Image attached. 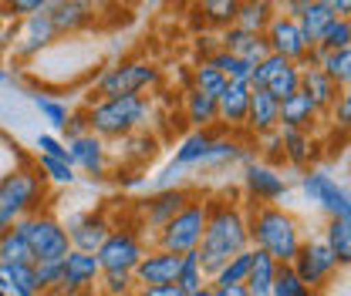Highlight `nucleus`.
<instances>
[{
  "mask_svg": "<svg viewBox=\"0 0 351 296\" xmlns=\"http://www.w3.org/2000/svg\"><path fill=\"white\" fill-rule=\"evenodd\" d=\"M135 296H186L176 283H166V286H138Z\"/></svg>",
  "mask_w": 351,
  "mask_h": 296,
  "instance_id": "3c124183",
  "label": "nucleus"
},
{
  "mask_svg": "<svg viewBox=\"0 0 351 296\" xmlns=\"http://www.w3.org/2000/svg\"><path fill=\"white\" fill-rule=\"evenodd\" d=\"M274 21V3L267 0H247V3H237V21L233 27L247 31V34H261L267 31V24Z\"/></svg>",
  "mask_w": 351,
  "mask_h": 296,
  "instance_id": "bb28decb",
  "label": "nucleus"
},
{
  "mask_svg": "<svg viewBox=\"0 0 351 296\" xmlns=\"http://www.w3.org/2000/svg\"><path fill=\"white\" fill-rule=\"evenodd\" d=\"M44 7H47L44 0H14L7 10H10V17H31V14H38Z\"/></svg>",
  "mask_w": 351,
  "mask_h": 296,
  "instance_id": "8fccbe9b",
  "label": "nucleus"
},
{
  "mask_svg": "<svg viewBox=\"0 0 351 296\" xmlns=\"http://www.w3.org/2000/svg\"><path fill=\"white\" fill-rule=\"evenodd\" d=\"M298 91H304L307 98L314 101V108L317 111H328L331 105H335V98H338V88L331 85L314 64H304L301 68V81H298Z\"/></svg>",
  "mask_w": 351,
  "mask_h": 296,
  "instance_id": "393cba45",
  "label": "nucleus"
},
{
  "mask_svg": "<svg viewBox=\"0 0 351 296\" xmlns=\"http://www.w3.org/2000/svg\"><path fill=\"white\" fill-rule=\"evenodd\" d=\"M298 81H301V68L298 64H291V61H277V68L267 75V81H263V91L280 105L284 98H291L294 91H298Z\"/></svg>",
  "mask_w": 351,
  "mask_h": 296,
  "instance_id": "cd10ccee",
  "label": "nucleus"
},
{
  "mask_svg": "<svg viewBox=\"0 0 351 296\" xmlns=\"http://www.w3.org/2000/svg\"><path fill=\"white\" fill-rule=\"evenodd\" d=\"M179 263L182 256L179 253H166V250H145L138 266L132 269V280H135V290L138 286H166V283H176L179 276Z\"/></svg>",
  "mask_w": 351,
  "mask_h": 296,
  "instance_id": "ddd939ff",
  "label": "nucleus"
},
{
  "mask_svg": "<svg viewBox=\"0 0 351 296\" xmlns=\"http://www.w3.org/2000/svg\"><path fill=\"white\" fill-rule=\"evenodd\" d=\"M250 250H254V246H250ZM274 276H277V263H274V259H270L267 253L254 250V263H250V273H247V283H243L247 296L270 293V283H274Z\"/></svg>",
  "mask_w": 351,
  "mask_h": 296,
  "instance_id": "7c9ffc66",
  "label": "nucleus"
},
{
  "mask_svg": "<svg viewBox=\"0 0 351 296\" xmlns=\"http://www.w3.org/2000/svg\"><path fill=\"white\" fill-rule=\"evenodd\" d=\"M193 199V192L189 189H182V185H169V189H156L149 199H142L138 202V215H142V229L145 232H152V236H159V229L173 219L176 212L182 209L186 202Z\"/></svg>",
  "mask_w": 351,
  "mask_h": 296,
  "instance_id": "f8f14e48",
  "label": "nucleus"
},
{
  "mask_svg": "<svg viewBox=\"0 0 351 296\" xmlns=\"http://www.w3.org/2000/svg\"><path fill=\"white\" fill-rule=\"evenodd\" d=\"M0 263H10V266H31V250L24 243V236L10 226L3 236H0Z\"/></svg>",
  "mask_w": 351,
  "mask_h": 296,
  "instance_id": "4c0bfd02",
  "label": "nucleus"
},
{
  "mask_svg": "<svg viewBox=\"0 0 351 296\" xmlns=\"http://www.w3.org/2000/svg\"><path fill=\"white\" fill-rule=\"evenodd\" d=\"M317 108L314 101L307 98L304 91H294L291 98H284L277 105V128H294V131H307V128L317 122Z\"/></svg>",
  "mask_w": 351,
  "mask_h": 296,
  "instance_id": "4be33fe9",
  "label": "nucleus"
},
{
  "mask_svg": "<svg viewBox=\"0 0 351 296\" xmlns=\"http://www.w3.org/2000/svg\"><path fill=\"white\" fill-rule=\"evenodd\" d=\"M243 185L247 192L257 199V206H277L280 199H287V178L277 169L263 165V162H247L243 165Z\"/></svg>",
  "mask_w": 351,
  "mask_h": 296,
  "instance_id": "4468645a",
  "label": "nucleus"
},
{
  "mask_svg": "<svg viewBox=\"0 0 351 296\" xmlns=\"http://www.w3.org/2000/svg\"><path fill=\"white\" fill-rule=\"evenodd\" d=\"M291 269L298 273V280L314 293L317 286H324L331 280V273L338 269V259L324 246V239H304L298 256H294V263H291Z\"/></svg>",
  "mask_w": 351,
  "mask_h": 296,
  "instance_id": "9d476101",
  "label": "nucleus"
},
{
  "mask_svg": "<svg viewBox=\"0 0 351 296\" xmlns=\"http://www.w3.org/2000/svg\"><path fill=\"white\" fill-rule=\"evenodd\" d=\"M247 246H250V236H247V212H243V206L233 202L230 196L206 199V226H203V239L196 246L203 273L213 276L230 256L243 253Z\"/></svg>",
  "mask_w": 351,
  "mask_h": 296,
  "instance_id": "f257e3e1",
  "label": "nucleus"
},
{
  "mask_svg": "<svg viewBox=\"0 0 351 296\" xmlns=\"http://www.w3.org/2000/svg\"><path fill=\"white\" fill-rule=\"evenodd\" d=\"M213 296H247L243 286H213Z\"/></svg>",
  "mask_w": 351,
  "mask_h": 296,
  "instance_id": "864d4df0",
  "label": "nucleus"
},
{
  "mask_svg": "<svg viewBox=\"0 0 351 296\" xmlns=\"http://www.w3.org/2000/svg\"><path fill=\"white\" fill-rule=\"evenodd\" d=\"M142 253H145V246H142V236L135 229H112L105 236V243L98 246L95 259H98L101 273H132L138 266Z\"/></svg>",
  "mask_w": 351,
  "mask_h": 296,
  "instance_id": "1a4fd4ad",
  "label": "nucleus"
},
{
  "mask_svg": "<svg viewBox=\"0 0 351 296\" xmlns=\"http://www.w3.org/2000/svg\"><path fill=\"white\" fill-rule=\"evenodd\" d=\"M34 108L44 115V122H51V128H58V131H64L68 118H71L68 105H61V101H54V98H47V94H34Z\"/></svg>",
  "mask_w": 351,
  "mask_h": 296,
  "instance_id": "79ce46f5",
  "label": "nucleus"
},
{
  "mask_svg": "<svg viewBox=\"0 0 351 296\" xmlns=\"http://www.w3.org/2000/svg\"><path fill=\"white\" fill-rule=\"evenodd\" d=\"M64 229H68V243H71V250H78V253H98V246H101L105 236L112 232L108 219L98 215V212L71 215Z\"/></svg>",
  "mask_w": 351,
  "mask_h": 296,
  "instance_id": "dca6fc26",
  "label": "nucleus"
},
{
  "mask_svg": "<svg viewBox=\"0 0 351 296\" xmlns=\"http://www.w3.org/2000/svg\"><path fill=\"white\" fill-rule=\"evenodd\" d=\"M210 142H213V135H210V131H193V135H186V138L179 142V148H176V159H173V162L179 165V169L203 165V155H206Z\"/></svg>",
  "mask_w": 351,
  "mask_h": 296,
  "instance_id": "72a5a7b5",
  "label": "nucleus"
},
{
  "mask_svg": "<svg viewBox=\"0 0 351 296\" xmlns=\"http://www.w3.org/2000/svg\"><path fill=\"white\" fill-rule=\"evenodd\" d=\"M0 81H7V71H3V68H0Z\"/></svg>",
  "mask_w": 351,
  "mask_h": 296,
  "instance_id": "4d7b16f0",
  "label": "nucleus"
},
{
  "mask_svg": "<svg viewBox=\"0 0 351 296\" xmlns=\"http://www.w3.org/2000/svg\"><path fill=\"white\" fill-rule=\"evenodd\" d=\"M122 142L129 145V148H125L129 155H142V159H152V155H156V138H152V135H135V131H132Z\"/></svg>",
  "mask_w": 351,
  "mask_h": 296,
  "instance_id": "de8ad7c7",
  "label": "nucleus"
},
{
  "mask_svg": "<svg viewBox=\"0 0 351 296\" xmlns=\"http://www.w3.org/2000/svg\"><path fill=\"white\" fill-rule=\"evenodd\" d=\"M47 17H51L54 34H75V31H82L88 21H91V3H82V0H54L47 7Z\"/></svg>",
  "mask_w": 351,
  "mask_h": 296,
  "instance_id": "5701e85b",
  "label": "nucleus"
},
{
  "mask_svg": "<svg viewBox=\"0 0 351 296\" xmlns=\"http://www.w3.org/2000/svg\"><path fill=\"white\" fill-rule=\"evenodd\" d=\"M270 296H314V293L298 280V273L291 266H277V276L270 283Z\"/></svg>",
  "mask_w": 351,
  "mask_h": 296,
  "instance_id": "ea45409f",
  "label": "nucleus"
},
{
  "mask_svg": "<svg viewBox=\"0 0 351 296\" xmlns=\"http://www.w3.org/2000/svg\"><path fill=\"white\" fill-rule=\"evenodd\" d=\"M0 296H38L31 266L0 263Z\"/></svg>",
  "mask_w": 351,
  "mask_h": 296,
  "instance_id": "c756f323",
  "label": "nucleus"
},
{
  "mask_svg": "<svg viewBox=\"0 0 351 296\" xmlns=\"http://www.w3.org/2000/svg\"><path fill=\"white\" fill-rule=\"evenodd\" d=\"M219 51H226V54L247 61L250 68L270 54V47H267V41H263L261 34H247V31H240V27H226V31L219 34Z\"/></svg>",
  "mask_w": 351,
  "mask_h": 296,
  "instance_id": "aec40b11",
  "label": "nucleus"
},
{
  "mask_svg": "<svg viewBox=\"0 0 351 296\" xmlns=\"http://www.w3.org/2000/svg\"><path fill=\"white\" fill-rule=\"evenodd\" d=\"M250 105V85L247 81H226L217 98V122L226 128H243Z\"/></svg>",
  "mask_w": 351,
  "mask_h": 296,
  "instance_id": "6ab92c4d",
  "label": "nucleus"
},
{
  "mask_svg": "<svg viewBox=\"0 0 351 296\" xmlns=\"http://www.w3.org/2000/svg\"><path fill=\"white\" fill-rule=\"evenodd\" d=\"M203 226H206V199H203V196H193V199L159 229L156 246L166 250V253H179V256L193 253V250L199 246V239H203Z\"/></svg>",
  "mask_w": 351,
  "mask_h": 296,
  "instance_id": "39448f33",
  "label": "nucleus"
},
{
  "mask_svg": "<svg viewBox=\"0 0 351 296\" xmlns=\"http://www.w3.org/2000/svg\"><path fill=\"white\" fill-rule=\"evenodd\" d=\"M294 21H298V27H301V34H304L307 47L314 51V47H317V41L324 38V31H328L338 17L331 14L328 0H304V7H301V14H298Z\"/></svg>",
  "mask_w": 351,
  "mask_h": 296,
  "instance_id": "412c9836",
  "label": "nucleus"
},
{
  "mask_svg": "<svg viewBox=\"0 0 351 296\" xmlns=\"http://www.w3.org/2000/svg\"><path fill=\"white\" fill-rule=\"evenodd\" d=\"M301 189L304 196L317 206V209L328 212V219H351V199L348 189L324 169H304L301 175Z\"/></svg>",
  "mask_w": 351,
  "mask_h": 296,
  "instance_id": "6e6552de",
  "label": "nucleus"
},
{
  "mask_svg": "<svg viewBox=\"0 0 351 296\" xmlns=\"http://www.w3.org/2000/svg\"><path fill=\"white\" fill-rule=\"evenodd\" d=\"M159 81V68L156 64H145V61H125V64H115L108 68L105 75L95 78V94L98 98H122V94H138L149 85ZM95 98V101H98Z\"/></svg>",
  "mask_w": 351,
  "mask_h": 296,
  "instance_id": "0eeeda50",
  "label": "nucleus"
},
{
  "mask_svg": "<svg viewBox=\"0 0 351 296\" xmlns=\"http://www.w3.org/2000/svg\"><path fill=\"white\" fill-rule=\"evenodd\" d=\"M101 293L105 296H132L135 293V280L132 273H101Z\"/></svg>",
  "mask_w": 351,
  "mask_h": 296,
  "instance_id": "a18cd8bd",
  "label": "nucleus"
},
{
  "mask_svg": "<svg viewBox=\"0 0 351 296\" xmlns=\"http://www.w3.org/2000/svg\"><path fill=\"white\" fill-rule=\"evenodd\" d=\"M247 236L250 246L267 253L277 266H291L301 250V226L284 206H254L247 212Z\"/></svg>",
  "mask_w": 351,
  "mask_h": 296,
  "instance_id": "f03ea898",
  "label": "nucleus"
},
{
  "mask_svg": "<svg viewBox=\"0 0 351 296\" xmlns=\"http://www.w3.org/2000/svg\"><path fill=\"white\" fill-rule=\"evenodd\" d=\"M321 239L335 253L338 266H348L351 263V219H328V229H324Z\"/></svg>",
  "mask_w": 351,
  "mask_h": 296,
  "instance_id": "2f4dec72",
  "label": "nucleus"
},
{
  "mask_svg": "<svg viewBox=\"0 0 351 296\" xmlns=\"http://www.w3.org/2000/svg\"><path fill=\"white\" fill-rule=\"evenodd\" d=\"M199 14L210 21V24H217V27H233V21H237V0H203L199 3Z\"/></svg>",
  "mask_w": 351,
  "mask_h": 296,
  "instance_id": "58836bf2",
  "label": "nucleus"
},
{
  "mask_svg": "<svg viewBox=\"0 0 351 296\" xmlns=\"http://www.w3.org/2000/svg\"><path fill=\"white\" fill-rule=\"evenodd\" d=\"M250 263H254V250L247 246L243 253L230 256L217 273L210 276V286H243L247 283V273H250Z\"/></svg>",
  "mask_w": 351,
  "mask_h": 296,
  "instance_id": "c85d7f7f",
  "label": "nucleus"
},
{
  "mask_svg": "<svg viewBox=\"0 0 351 296\" xmlns=\"http://www.w3.org/2000/svg\"><path fill=\"white\" fill-rule=\"evenodd\" d=\"M186 118L196 131H206V128L217 122V98H206L199 91H186Z\"/></svg>",
  "mask_w": 351,
  "mask_h": 296,
  "instance_id": "473e14b6",
  "label": "nucleus"
},
{
  "mask_svg": "<svg viewBox=\"0 0 351 296\" xmlns=\"http://www.w3.org/2000/svg\"><path fill=\"white\" fill-rule=\"evenodd\" d=\"M68 159H71V169H82L85 175L98 178V175H105V142L85 131L68 142Z\"/></svg>",
  "mask_w": 351,
  "mask_h": 296,
  "instance_id": "a211bd4d",
  "label": "nucleus"
},
{
  "mask_svg": "<svg viewBox=\"0 0 351 296\" xmlns=\"http://www.w3.org/2000/svg\"><path fill=\"white\" fill-rule=\"evenodd\" d=\"M34 273V290L41 293H54L61 286V263H31Z\"/></svg>",
  "mask_w": 351,
  "mask_h": 296,
  "instance_id": "37998d69",
  "label": "nucleus"
},
{
  "mask_svg": "<svg viewBox=\"0 0 351 296\" xmlns=\"http://www.w3.org/2000/svg\"><path fill=\"white\" fill-rule=\"evenodd\" d=\"M189 88L199 91V94H206V98H219V91L226 88V78L219 75L213 64L199 61V64L193 68V75H189Z\"/></svg>",
  "mask_w": 351,
  "mask_h": 296,
  "instance_id": "e433bc0d",
  "label": "nucleus"
},
{
  "mask_svg": "<svg viewBox=\"0 0 351 296\" xmlns=\"http://www.w3.org/2000/svg\"><path fill=\"white\" fill-rule=\"evenodd\" d=\"M203 61L213 64L226 81H250V71H254L247 61H240V57H233V54H226V51H219V47L217 51H210Z\"/></svg>",
  "mask_w": 351,
  "mask_h": 296,
  "instance_id": "c9c22d12",
  "label": "nucleus"
},
{
  "mask_svg": "<svg viewBox=\"0 0 351 296\" xmlns=\"http://www.w3.org/2000/svg\"><path fill=\"white\" fill-rule=\"evenodd\" d=\"M345 47H351V21L348 17H338L328 31H324V38L317 41V47L314 51H345Z\"/></svg>",
  "mask_w": 351,
  "mask_h": 296,
  "instance_id": "a19ab883",
  "label": "nucleus"
},
{
  "mask_svg": "<svg viewBox=\"0 0 351 296\" xmlns=\"http://www.w3.org/2000/svg\"><path fill=\"white\" fill-rule=\"evenodd\" d=\"M206 283H210V276L203 273L196 250H193V253H182V263H179V276H176V286H179L182 293H196V290H203Z\"/></svg>",
  "mask_w": 351,
  "mask_h": 296,
  "instance_id": "f704fd0d",
  "label": "nucleus"
},
{
  "mask_svg": "<svg viewBox=\"0 0 351 296\" xmlns=\"http://www.w3.org/2000/svg\"><path fill=\"white\" fill-rule=\"evenodd\" d=\"M64 131H68V142H71V138H78V135H85L88 131L85 115H71V118H68V125H64Z\"/></svg>",
  "mask_w": 351,
  "mask_h": 296,
  "instance_id": "603ef678",
  "label": "nucleus"
},
{
  "mask_svg": "<svg viewBox=\"0 0 351 296\" xmlns=\"http://www.w3.org/2000/svg\"><path fill=\"white\" fill-rule=\"evenodd\" d=\"M44 199V182L38 172L27 169H14L7 175H0V209L7 212L14 222L38 212Z\"/></svg>",
  "mask_w": 351,
  "mask_h": 296,
  "instance_id": "423d86ee",
  "label": "nucleus"
},
{
  "mask_svg": "<svg viewBox=\"0 0 351 296\" xmlns=\"http://www.w3.org/2000/svg\"><path fill=\"white\" fill-rule=\"evenodd\" d=\"M277 142H280V159H287L294 169H307V162L314 159V145H311L307 131L277 128Z\"/></svg>",
  "mask_w": 351,
  "mask_h": 296,
  "instance_id": "a878e982",
  "label": "nucleus"
},
{
  "mask_svg": "<svg viewBox=\"0 0 351 296\" xmlns=\"http://www.w3.org/2000/svg\"><path fill=\"white\" fill-rule=\"evenodd\" d=\"M10 226H14V219H10V215H7V212L0 209V236H3V232H7V229H10Z\"/></svg>",
  "mask_w": 351,
  "mask_h": 296,
  "instance_id": "5fc2aeb1",
  "label": "nucleus"
},
{
  "mask_svg": "<svg viewBox=\"0 0 351 296\" xmlns=\"http://www.w3.org/2000/svg\"><path fill=\"white\" fill-rule=\"evenodd\" d=\"M101 276V266H98V259L95 253H78V250H71V253L61 259V286L54 290V293H78V290H88L95 280Z\"/></svg>",
  "mask_w": 351,
  "mask_h": 296,
  "instance_id": "2eb2a0df",
  "label": "nucleus"
},
{
  "mask_svg": "<svg viewBox=\"0 0 351 296\" xmlns=\"http://www.w3.org/2000/svg\"><path fill=\"white\" fill-rule=\"evenodd\" d=\"M51 7V3H47ZM47 7L38 10V14H31V17H24V27L14 34L10 31V41H14V54H21V57H31V54H38L41 47L54 41V27H51V17H47Z\"/></svg>",
  "mask_w": 351,
  "mask_h": 296,
  "instance_id": "f3484780",
  "label": "nucleus"
},
{
  "mask_svg": "<svg viewBox=\"0 0 351 296\" xmlns=\"http://www.w3.org/2000/svg\"><path fill=\"white\" fill-rule=\"evenodd\" d=\"M328 111H331L335 125L348 128L351 125V91H338V98H335V105H331Z\"/></svg>",
  "mask_w": 351,
  "mask_h": 296,
  "instance_id": "09e8293b",
  "label": "nucleus"
},
{
  "mask_svg": "<svg viewBox=\"0 0 351 296\" xmlns=\"http://www.w3.org/2000/svg\"><path fill=\"white\" fill-rule=\"evenodd\" d=\"M38 172H41V178L54 182V185H71L78 178L68 162H58V159H47V155H38Z\"/></svg>",
  "mask_w": 351,
  "mask_h": 296,
  "instance_id": "c03bdc74",
  "label": "nucleus"
},
{
  "mask_svg": "<svg viewBox=\"0 0 351 296\" xmlns=\"http://www.w3.org/2000/svg\"><path fill=\"white\" fill-rule=\"evenodd\" d=\"M14 229L24 236V243H27L34 263H61L64 256L71 253L64 222H58V219L47 215V212H31V215L17 219Z\"/></svg>",
  "mask_w": 351,
  "mask_h": 296,
  "instance_id": "20e7f679",
  "label": "nucleus"
},
{
  "mask_svg": "<svg viewBox=\"0 0 351 296\" xmlns=\"http://www.w3.org/2000/svg\"><path fill=\"white\" fill-rule=\"evenodd\" d=\"M243 128L250 135L277 131V101L263 88H250V105H247V122H243Z\"/></svg>",
  "mask_w": 351,
  "mask_h": 296,
  "instance_id": "b1692460",
  "label": "nucleus"
},
{
  "mask_svg": "<svg viewBox=\"0 0 351 296\" xmlns=\"http://www.w3.org/2000/svg\"><path fill=\"white\" fill-rule=\"evenodd\" d=\"M149 118V105L142 94H122V98H98L85 111L88 131L105 138H125L132 131L145 125Z\"/></svg>",
  "mask_w": 351,
  "mask_h": 296,
  "instance_id": "7ed1b4c3",
  "label": "nucleus"
},
{
  "mask_svg": "<svg viewBox=\"0 0 351 296\" xmlns=\"http://www.w3.org/2000/svg\"><path fill=\"white\" fill-rule=\"evenodd\" d=\"M34 145L41 148V155H47V159H58V162H68V165H71V159H68V145H64L61 138H54V135H47V131H44V135H38V138H34Z\"/></svg>",
  "mask_w": 351,
  "mask_h": 296,
  "instance_id": "49530a36",
  "label": "nucleus"
},
{
  "mask_svg": "<svg viewBox=\"0 0 351 296\" xmlns=\"http://www.w3.org/2000/svg\"><path fill=\"white\" fill-rule=\"evenodd\" d=\"M186 296H213V286H210V283H206V286H203V290H196V293H186Z\"/></svg>",
  "mask_w": 351,
  "mask_h": 296,
  "instance_id": "6e6d98bb",
  "label": "nucleus"
},
{
  "mask_svg": "<svg viewBox=\"0 0 351 296\" xmlns=\"http://www.w3.org/2000/svg\"><path fill=\"white\" fill-rule=\"evenodd\" d=\"M261 296H270V293H261Z\"/></svg>",
  "mask_w": 351,
  "mask_h": 296,
  "instance_id": "13d9d810",
  "label": "nucleus"
},
{
  "mask_svg": "<svg viewBox=\"0 0 351 296\" xmlns=\"http://www.w3.org/2000/svg\"><path fill=\"white\" fill-rule=\"evenodd\" d=\"M263 41L270 47V54H277V57H284V61H291V64H298V68L307 64L311 47H307L304 34H301V27H298L294 17L274 14V21H270L267 31H263Z\"/></svg>",
  "mask_w": 351,
  "mask_h": 296,
  "instance_id": "9b49d317",
  "label": "nucleus"
}]
</instances>
